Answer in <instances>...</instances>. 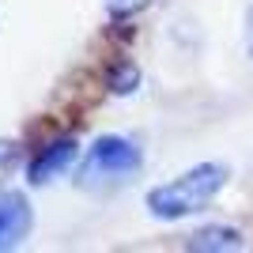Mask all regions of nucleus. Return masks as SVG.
<instances>
[{
  "label": "nucleus",
  "instance_id": "8",
  "mask_svg": "<svg viewBox=\"0 0 253 253\" xmlns=\"http://www.w3.org/2000/svg\"><path fill=\"white\" fill-rule=\"evenodd\" d=\"M155 0H106L110 15H140L144 8H151Z\"/></svg>",
  "mask_w": 253,
  "mask_h": 253
},
{
  "label": "nucleus",
  "instance_id": "1",
  "mask_svg": "<svg viewBox=\"0 0 253 253\" xmlns=\"http://www.w3.org/2000/svg\"><path fill=\"white\" fill-rule=\"evenodd\" d=\"M227 181H231V167H227V163H197V167L174 174V178L163 181V185H151L148 197H144V208H148V215L159 219V223L189 219V215L204 211L219 197Z\"/></svg>",
  "mask_w": 253,
  "mask_h": 253
},
{
  "label": "nucleus",
  "instance_id": "4",
  "mask_svg": "<svg viewBox=\"0 0 253 253\" xmlns=\"http://www.w3.org/2000/svg\"><path fill=\"white\" fill-rule=\"evenodd\" d=\"M34 227V208L19 189H0V253L19 250L31 238Z\"/></svg>",
  "mask_w": 253,
  "mask_h": 253
},
{
  "label": "nucleus",
  "instance_id": "3",
  "mask_svg": "<svg viewBox=\"0 0 253 253\" xmlns=\"http://www.w3.org/2000/svg\"><path fill=\"white\" fill-rule=\"evenodd\" d=\"M76 163H80V144H76V136H57L27 163V181H31V185H53V181L64 178Z\"/></svg>",
  "mask_w": 253,
  "mask_h": 253
},
{
  "label": "nucleus",
  "instance_id": "6",
  "mask_svg": "<svg viewBox=\"0 0 253 253\" xmlns=\"http://www.w3.org/2000/svg\"><path fill=\"white\" fill-rule=\"evenodd\" d=\"M19 163H23V151H19V144L15 140H0V185L19 170Z\"/></svg>",
  "mask_w": 253,
  "mask_h": 253
},
{
  "label": "nucleus",
  "instance_id": "7",
  "mask_svg": "<svg viewBox=\"0 0 253 253\" xmlns=\"http://www.w3.org/2000/svg\"><path fill=\"white\" fill-rule=\"evenodd\" d=\"M136 84H140V72L132 68V64H121V68L114 72V80H110V91H114V95H132Z\"/></svg>",
  "mask_w": 253,
  "mask_h": 253
},
{
  "label": "nucleus",
  "instance_id": "2",
  "mask_svg": "<svg viewBox=\"0 0 253 253\" xmlns=\"http://www.w3.org/2000/svg\"><path fill=\"white\" fill-rule=\"evenodd\" d=\"M140 170H144V148L132 136L106 132V136H95V144L84 151L76 167V185L87 193H106L132 181Z\"/></svg>",
  "mask_w": 253,
  "mask_h": 253
},
{
  "label": "nucleus",
  "instance_id": "9",
  "mask_svg": "<svg viewBox=\"0 0 253 253\" xmlns=\"http://www.w3.org/2000/svg\"><path fill=\"white\" fill-rule=\"evenodd\" d=\"M246 53L253 57V4H250V11H246Z\"/></svg>",
  "mask_w": 253,
  "mask_h": 253
},
{
  "label": "nucleus",
  "instance_id": "5",
  "mask_svg": "<svg viewBox=\"0 0 253 253\" xmlns=\"http://www.w3.org/2000/svg\"><path fill=\"white\" fill-rule=\"evenodd\" d=\"M189 250H201V253H231V250H242V231L234 227H223V223H211V227H201L185 238Z\"/></svg>",
  "mask_w": 253,
  "mask_h": 253
}]
</instances>
